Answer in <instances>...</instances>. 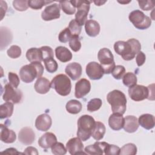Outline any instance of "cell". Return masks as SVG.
<instances>
[{
  "label": "cell",
  "mask_w": 155,
  "mask_h": 155,
  "mask_svg": "<svg viewBox=\"0 0 155 155\" xmlns=\"http://www.w3.org/2000/svg\"><path fill=\"white\" fill-rule=\"evenodd\" d=\"M65 71L73 81H76L81 77L82 72V68L79 63L71 62L66 66Z\"/></svg>",
  "instance_id": "obj_17"
},
{
  "label": "cell",
  "mask_w": 155,
  "mask_h": 155,
  "mask_svg": "<svg viewBox=\"0 0 155 155\" xmlns=\"http://www.w3.org/2000/svg\"><path fill=\"white\" fill-rule=\"evenodd\" d=\"M51 152L55 155H64L67 153V149L61 142H56L51 147Z\"/></svg>",
  "instance_id": "obj_37"
},
{
  "label": "cell",
  "mask_w": 155,
  "mask_h": 155,
  "mask_svg": "<svg viewBox=\"0 0 155 155\" xmlns=\"http://www.w3.org/2000/svg\"><path fill=\"white\" fill-rule=\"evenodd\" d=\"M7 3L3 1H1V19L3 18L4 15L5 14V12L7 11Z\"/></svg>",
  "instance_id": "obj_51"
},
{
  "label": "cell",
  "mask_w": 155,
  "mask_h": 155,
  "mask_svg": "<svg viewBox=\"0 0 155 155\" xmlns=\"http://www.w3.org/2000/svg\"><path fill=\"white\" fill-rule=\"evenodd\" d=\"M125 67L122 65H118L114 67V68H113L111 72V74L114 79L119 80L123 78L124 75L125 74Z\"/></svg>",
  "instance_id": "obj_40"
},
{
  "label": "cell",
  "mask_w": 155,
  "mask_h": 155,
  "mask_svg": "<svg viewBox=\"0 0 155 155\" xmlns=\"http://www.w3.org/2000/svg\"><path fill=\"white\" fill-rule=\"evenodd\" d=\"M136 153L137 147L132 143H127L120 148L119 154L120 155H134Z\"/></svg>",
  "instance_id": "obj_33"
},
{
  "label": "cell",
  "mask_w": 155,
  "mask_h": 155,
  "mask_svg": "<svg viewBox=\"0 0 155 155\" xmlns=\"http://www.w3.org/2000/svg\"><path fill=\"white\" fill-rule=\"evenodd\" d=\"M35 139V134L33 130L28 127L22 128L18 134L19 141L24 145H31Z\"/></svg>",
  "instance_id": "obj_15"
},
{
  "label": "cell",
  "mask_w": 155,
  "mask_h": 155,
  "mask_svg": "<svg viewBox=\"0 0 155 155\" xmlns=\"http://www.w3.org/2000/svg\"><path fill=\"white\" fill-rule=\"evenodd\" d=\"M130 2H131V1H118V2L121 3V4H127V3H129Z\"/></svg>",
  "instance_id": "obj_54"
},
{
  "label": "cell",
  "mask_w": 155,
  "mask_h": 155,
  "mask_svg": "<svg viewBox=\"0 0 155 155\" xmlns=\"http://www.w3.org/2000/svg\"><path fill=\"white\" fill-rule=\"evenodd\" d=\"M148 89V99L153 101L154 99V84L150 85L147 87Z\"/></svg>",
  "instance_id": "obj_50"
},
{
  "label": "cell",
  "mask_w": 155,
  "mask_h": 155,
  "mask_svg": "<svg viewBox=\"0 0 155 155\" xmlns=\"http://www.w3.org/2000/svg\"><path fill=\"white\" fill-rule=\"evenodd\" d=\"M139 127L137 118L134 116H127L124 118L123 128L126 132L132 133L137 131Z\"/></svg>",
  "instance_id": "obj_22"
},
{
  "label": "cell",
  "mask_w": 155,
  "mask_h": 155,
  "mask_svg": "<svg viewBox=\"0 0 155 155\" xmlns=\"http://www.w3.org/2000/svg\"><path fill=\"white\" fill-rule=\"evenodd\" d=\"M69 46L74 52L78 51L81 48V44L79 39V36H73L69 41Z\"/></svg>",
  "instance_id": "obj_42"
},
{
  "label": "cell",
  "mask_w": 155,
  "mask_h": 155,
  "mask_svg": "<svg viewBox=\"0 0 155 155\" xmlns=\"http://www.w3.org/2000/svg\"><path fill=\"white\" fill-rule=\"evenodd\" d=\"M97 58L104 70V74L111 73L116 66L111 51L107 48H103L99 51Z\"/></svg>",
  "instance_id": "obj_6"
},
{
  "label": "cell",
  "mask_w": 155,
  "mask_h": 155,
  "mask_svg": "<svg viewBox=\"0 0 155 155\" xmlns=\"http://www.w3.org/2000/svg\"><path fill=\"white\" fill-rule=\"evenodd\" d=\"M53 1H41V0H34V1H28V5L31 8L34 10L41 9L43 6L47 5V4L51 3Z\"/></svg>",
  "instance_id": "obj_38"
},
{
  "label": "cell",
  "mask_w": 155,
  "mask_h": 155,
  "mask_svg": "<svg viewBox=\"0 0 155 155\" xmlns=\"http://www.w3.org/2000/svg\"><path fill=\"white\" fill-rule=\"evenodd\" d=\"M86 74L91 80H99L103 77L104 71L101 64L93 61L87 65Z\"/></svg>",
  "instance_id": "obj_11"
},
{
  "label": "cell",
  "mask_w": 155,
  "mask_h": 155,
  "mask_svg": "<svg viewBox=\"0 0 155 155\" xmlns=\"http://www.w3.org/2000/svg\"><path fill=\"white\" fill-rule=\"evenodd\" d=\"M7 55L13 59H16L19 58L21 54V48L16 45H12L7 51Z\"/></svg>",
  "instance_id": "obj_39"
},
{
  "label": "cell",
  "mask_w": 155,
  "mask_h": 155,
  "mask_svg": "<svg viewBox=\"0 0 155 155\" xmlns=\"http://www.w3.org/2000/svg\"><path fill=\"white\" fill-rule=\"evenodd\" d=\"M140 48L141 45L139 41L134 38L130 39L127 42L119 41L114 44L115 52L125 61H130L134 58Z\"/></svg>",
  "instance_id": "obj_1"
},
{
  "label": "cell",
  "mask_w": 155,
  "mask_h": 155,
  "mask_svg": "<svg viewBox=\"0 0 155 155\" xmlns=\"http://www.w3.org/2000/svg\"><path fill=\"white\" fill-rule=\"evenodd\" d=\"M9 84L15 88H17L19 85L20 81L18 76L13 72H9L8 74Z\"/></svg>",
  "instance_id": "obj_44"
},
{
  "label": "cell",
  "mask_w": 155,
  "mask_h": 155,
  "mask_svg": "<svg viewBox=\"0 0 155 155\" xmlns=\"http://www.w3.org/2000/svg\"><path fill=\"white\" fill-rule=\"evenodd\" d=\"M2 153H5V154H21L20 153L17 151V150L14 148H7L6 149L5 151H2Z\"/></svg>",
  "instance_id": "obj_52"
},
{
  "label": "cell",
  "mask_w": 155,
  "mask_h": 155,
  "mask_svg": "<svg viewBox=\"0 0 155 155\" xmlns=\"http://www.w3.org/2000/svg\"><path fill=\"white\" fill-rule=\"evenodd\" d=\"M59 6L62 11L69 15H73L76 12V8L71 3L70 1H60Z\"/></svg>",
  "instance_id": "obj_32"
},
{
  "label": "cell",
  "mask_w": 155,
  "mask_h": 155,
  "mask_svg": "<svg viewBox=\"0 0 155 155\" xmlns=\"http://www.w3.org/2000/svg\"><path fill=\"white\" fill-rule=\"evenodd\" d=\"M40 48L42 51L43 61L44 59H48V58H54L53 51L52 48L50 47L42 46Z\"/></svg>",
  "instance_id": "obj_45"
},
{
  "label": "cell",
  "mask_w": 155,
  "mask_h": 155,
  "mask_svg": "<svg viewBox=\"0 0 155 155\" xmlns=\"http://www.w3.org/2000/svg\"><path fill=\"white\" fill-rule=\"evenodd\" d=\"M66 149L70 154H85L83 152L84 145L82 140L78 137H73L70 139L66 143Z\"/></svg>",
  "instance_id": "obj_14"
},
{
  "label": "cell",
  "mask_w": 155,
  "mask_h": 155,
  "mask_svg": "<svg viewBox=\"0 0 155 155\" xmlns=\"http://www.w3.org/2000/svg\"><path fill=\"white\" fill-rule=\"evenodd\" d=\"M102 101L99 98H94L89 101L87 104V110L90 112H93L98 110L102 106Z\"/></svg>",
  "instance_id": "obj_35"
},
{
  "label": "cell",
  "mask_w": 155,
  "mask_h": 155,
  "mask_svg": "<svg viewBox=\"0 0 155 155\" xmlns=\"http://www.w3.org/2000/svg\"><path fill=\"white\" fill-rule=\"evenodd\" d=\"M60 6L56 3L47 6L42 12V19L45 21L58 19L60 17Z\"/></svg>",
  "instance_id": "obj_12"
},
{
  "label": "cell",
  "mask_w": 155,
  "mask_h": 155,
  "mask_svg": "<svg viewBox=\"0 0 155 155\" xmlns=\"http://www.w3.org/2000/svg\"><path fill=\"white\" fill-rule=\"evenodd\" d=\"M85 30L89 36L95 37L97 36L100 32V25L95 20H87L85 23Z\"/></svg>",
  "instance_id": "obj_23"
},
{
  "label": "cell",
  "mask_w": 155,
  "mask_h": 155,
  "mask_svg": "<svg viewBox=\"0 0 155 155\" xmlns=\"http://www.w3.org/2000/svg\"><path fill=\"white\" fill-rule=\"evenodd\" d=\"M82 104L81 103L75 99H72L69 101L67 104L65 106L66 110L71 114H76L79 113L81 110H82Z\"/></svg>",
  "instance_id": "obj_30"
},
{
  "label": "cell",
  "mask_w": 155,
  "mask_h": 155,
  "mask_svg": "<svg viewBox=\"0 0 155 155\" xmlns=\"http://www.w3.org/2000/svg\"><path fill=\"white\" fill-rule=\"evenodd\" d=\"M56 142H57V138L55 134L50 132L45 133L38 140L39 145L45 149L51 148Z\"/></svg>",
  "instance_id": "obj_19"
},
{
  "label": "cell",
  "mask_w": 155,
  "mask_h": 155,
  "mask_svg": "<svg viewBox=\"0 0 155 155\" xmlns=\"http://www.w3.org/2000/svg\"><path fill=\"white\" fill-rule=\"evenodd\" d=\"M43 61L44 62L45 67L48 73H53L58 70V64L57 62L54 59V58H48L44 59Z\"/></svg>",
  "instance_id": "obj_34"
},
{
  "label": "cell",
  "mask_w": 155,
  "mask_h": 155,
  "mask_svg": "<svg viewBox=\"0 0 155 155\" xmlns=\"http://www.w3.org/2000/svg\"><path fill=\"white\" fill-rule=\"evenodd\" d=\"M68 28L73 36H79L81 32V26L76 21L75 19L70 21Z\"/></svg>",
  "instance_id": "obj_36"
},
{
  "label": "cell",
  "mask_w": 155,
  "mask_h": 155,
  "mask_svg": "<svg viewBox=\"0 0 155 155\" xmlns=\"http://www.w3.org/2000/svg\"><path fill=\"white\" fill-rule=\"evenodd\" d=\"M13 103L6 102L0 106V118L5 119L12 116L13 112Z\"/></svg>",
  "instance_id": "obj_29"
},
{
  "label": "cell",
  "mask_w": 155,
  "mask_h": 155,
  "mask_svg": "<svg viewBox=\"0 0 155 155\" xmlns=\"http://www.w3.org/2000/svg\"><path fill=\"white\" fill-rule=\"evenodd\" d=\"M55 54L58 60L62 62L70 61L72 58V53L65 47L59 46L55 48Z\"/></svg>",
  "instance_id": "obj_26"
},
{
  "label": "cell",
  "mask_w": 155,
  "mask_h": 155,
  "mask_svg": "<svg viewBox=\"0 0 155 155\" xmlns=\"http://www.w3.org/2000/svg\"><path fill=\"white\" fill-rule=\"evenodd\" d=\"M123 114L119 113H113L108 119L110 127L115 131H118L123 128L124 124V117Z\"/></svg>",
  "instance_id": "obj_20"
},
{
  "label": "cell",
  "mask_w": 155,
  "mask_h": 155,
  "mask_svg": "<svg viewBox=\"0 0 155 155\" xmlns=\"http://www.w3.org/2000/svg\"><path fill=\"white\" fill-rule=\"evenodd\" d=\"M108 143L105 142H96L93 145H90L85 148L86 154L92 155H102L107 148Z\"/></svg>",
  "instance_id": "obj_18"
},
{
  "label": "cell",
  "mask_w": 155,
  "mask_h": 155,
  "mask_svg": "<svg viewBox=\"0 0 155 155\" xmlns=\"http://www.w3.org/2000/svg\"><path fill=\"white\" fill-rule=\"evenodd\" d=\"M51 88L55 90L56 93L61 96H66L71 91V84L70 79L64 74L56 75L51 80Z\"/></svg>",
  "instance_id": "obj_5"
},
{
  "label": "cell",
  "mask_w": 155,
  "mask_h": 155,
  "mask_svg": "<svg viewBox=\"0 0 155 155\" xmlns=\"http://www.w3.org/2000/svg\"><path fill=\"white\" fill-rule=\"evenodd\" d=\"M1 140L6 143H11L15 141L16 139V133L8 129L5 125L1 124Z\"/></svg>",
  "instance_id": "obj_24"
},
{
  "label": "cell",
  "mask_w": 155,
  "mask_h": 155,
  "mask_svg": "<svg viewBox=\"0 0 155 155\" xmlns=\"http://www.w3.org/2000/svg\"><path fill=\"white\" fill-rule=\"evenodd\" d=\"M52 120L51 117L47 114L39 115L35 120L36 128L41 131H47L51 127Z\"/></svg>",
  "instance_id": "obj_16"
},
{
  "label": "cell",
  "mask_w": 155,
  "mask_h": 155,
  "mask_svg": "<svg viewBox=\"0 0 155 155\" xmlns=\"http://www.w3.org/2000/svg\"><path fill=\"white\" fill-rule=\"evenodd\" d=\"M13 7L18 11H20V12L25 11L28 7V1L15 0V1H13Z\"/></svg>",
  "instance_id": "obj_43"
},
{
  "label": "cell",
  "mask_w": 155,
  "mask_h": 155,
  "mask_svg": "<svg viewBox=\"0 0 155 155\" xmlns=\"http://www.w3.org/2000/svg\"><path fill=\"white\" fill-rule=\"evenodd\" d=\"M128 94L130 98L134 101H141L148 98V89L147 87L141 85H134L129 88Z\"/></svg>",
  "instance_id": "obj_10"
},
{
  "label": "cell",
  "mask_w": 155,
  "mask_h": 155,
  "mask_svg": "<svg viewBox=\"0 0 155 155\" xmlns=\"http://www.w3.org/2000/svg\"><path fill=\"white\" fill-rule=\"evenodd\" d=\"M137 77L136 74L132 72L126 73L122 78L123 84L128 87L134 86L137 83Z\"/></svg>",
  "instance_id": "obj_31"
},
{
  "label": "cell",
  "mask_w": 155,
  "mask_h": 155,
  "mask_svg": "<svg viewBox=\"0 0 155 155\" xmlns=\"http://www.w3.org/2000/svg\"><path fill=\"white\" fill-rule=\"evenodd\" d=\"M34 88L35 91L39 94H46L51 88L50 82L44 77H41L36 80Z\"/></svg>",
  "instance_id": "obj_21"
},
{
  "label": "cell",
  "mask_w": 155,
  "mask_h": 155,
  "mask_svg": "<svg viewBox=\"0 0 155 155\" xmlns=\"http://www.w3.org/2000/svg\"><path fill=\"white\" fill-rule=\"evenodd\" d=\"M44 73V67L39 62H31L22 66L19 70V76L25 83L33 82L35 78H41Z\"/></svg>",
  "instance_id": "obj_2"
},
{
  "label": "cell",
  "mask_w": 155,
  "mask_h": 155,
  "mask_svg": "<svg viewBox=\"0 0 155 155\" xmlns=\"http://www.w3.org/2000/svg\"><path fill=\"white\" fill-rule=\"evenodd\" d=\"M138 123L142 127L146 130H151L154 128L155 119L153 115L150 114H143L139 116Z\"/></svg>",
  "instance_id": "obj_25"
},
{
  "label": "cell",
  "mask_w": 155,
  "mask_h": 155,
  "mask_svg": "<svg viewBox=\"0 0 155 155\" xmlns=\"http://www.w3.org/2000/svg\"><path fill=\"white\" fill-rule=\"evenodd\" d=\"M120 148L115 145L108 144L106 150L104 151V154L106 155H116L119 154Z\"/></svg>",
  "instance_id": "obj_46"
},
{
  "label": "cell",
  "mask_w": 155,
  "mask_h": 155,
  "mask_svg": "<svg viewBox=\"0 0 155 155\" xmlns=\"http://www.w3.org/2000/svg\"><path fill=\"white\" fill-rule=\"evenodd\" d=\"M107 1H94V3L96 4V5H97V6H99V5H103L104 3H105Z\"/></svg>",
  "instance_id": "obj_53"
},
{
  "label": "cell",
  "mask_w": 155,
  "mask_h": 155,
  "mask_svg": "<svg viewBox=\"0 0 155 155\" xmlns=\"http://www.w3.org/2000/svg\"><path fill=\"white\" fill-rule=\"evenodd\" d=\"M106 128L104 124L101 122H95L94 128L91 133V136L96 140H101L105 133Z\"/></svg>",
  "instance_id": "obj_28"
},
{
  "label": "cell",
  "mask_w": 155,
  "mask_h": 155,
  "mask_svg": "<svg viewBox=\"0 0 155 155\" xmlns=\"http://www.w3.org/2000/svg\"><path fill=\"white\" fill-rule=\"evenodd\" d=\"M107 100L110 104L113 113L124 114L127 109V98L123 92L114 90L108 93Z\"/></svg>",
  "instance_id": "obj_3"
},
{
  "label": "cell",
  "mask_w": 155,
  "mask_h": 155,
  "mask_svg": "<svg viewBox=\"0 0 155 155\" xmlns=\"http://www.w3.org/2000/svg\"><path fill=\"white\" fill-rule=\"evenodd\" d=\"M94 124L95 120L92 116L87 114L81 116L78 120V137L82 141L89 139Z\"/></svg>",
  "instance_id": "obj_4"
},
{
  "label": "cell",
  "mask_w": 155,
  "mask_h": 155,
  "mask_svg": "<svg viewBox=\"0 0 155 155\" xmlns=\"http://www.w3.org/2000/svg\"><path fill=\"white\" fill-rule=\"evenodd\" d=\"M72 37H73V35H71L70 30L68 29V27H67L59 33L58 39L61 42L66 43L68 41L69 42V41Z\"/></svg>",
  "instance_id": "obj_41"
},
{
  "label": "cell",
  "mask_w": 155,
  "mask_h": 155,
  "mask_svg": "<svg viewBox=\"0 0 155 155\" xmlns=\"http://www.w3.org/2000/svg\"><path fill=\"white\" fill-rule=\"evenodd\" d=\"M145 59H146V56H145V54L143 53V52L140 51L137 53V55L136 57V61L137 66L139 67L142 66L145 63Z\"/></svg>",
  "instance_id": "obj_48"
},
{
  "label": "cell",
  "mask_w": 155,
  "mask_h": 155,
  "mask_svg": "<svg viewBox=\"0 0 155 155\" xmlns=\"http://www.w3.org/2000/svg\"><path fill=\"white\" fill-rule=\"evenodd\" d=\"M91 90L90 81L85 78L79 80L75 85L74 95L76 98L80 99L86 96Z\"/></svg>",
  "instance_id": "obj_13"
},
{
  "label": "cell",
  "mask_w": 155,
  "mask_h": 155,
  "mask_svg": "<svg viewBox=\"0 0 155 155\" xmlns=\"http://www.w3.org/2000/svg\"><path fill=\"white\" fill-rule=\"evenodd\" d=\"M23 154H36L38 155V152L36 148L33 147H28L27 148H25V150H24Z\"/></svg>",
  "instance_id": "obj_49"
},
{
  "label": "cell",
  "mask_w": 155,
  "mask_h": 155,
  "mask_svg": "<svg viewBox=\"0 0 155 155\" xmlns=\"http://www.w3.org/2000/svg\"><path fill=\"white\" fill-rule=\"evenodd\" d=\"M70 2L75 8H78V11L75 15V20L82 27L87 21L91 1L76 0L70 1Z\"/></svg>",
  "instance_id": "obj_8"
},
{
  "label": "cell",
  "mask_w": 155,
  "mask_h": 155,
  "mask_svg": "<svg viewBox=\"0 0 155 155\" xmlns=\"http://www.w3.org/2000/svg\"><path fill=\"white\" fill-rule=\"evenodd\" d=\"M22 97V93L20 90L15 88L10 84L4 86V91L2 99L5 102H12L13 104H18L21 102Z\"/></svg>",
  "instance_id": "obj_9"
},
{
  "label": "cell",
  "mask_w": 155,
  "mask_h": 155,
  "mask_svg": "<svg viewBox=\"0 0 155 155\" xmlns=\"http://www.w3.org/2000/svg\"><path fill=\"white\" fill-rule=\"evenodd\" d=\"M26 58L27 60L31 62L43 61L42 53L41 48H29L26 52Z\"/></svg>",
  "instance_id": "obj_27"
},
{
  "label": "cell",
  "mask_w": 155,
  "mask_h": 155,
  "mask_svg": "<svg viewBox=\"0 0 155 155\" xmlns=\"http://www.w3.org/2000/svg\"><path fill=\"white\" fill-rule=\"evenodd\" d=\"M139 7L143 10H150L154 7V2L152 1H137Z\"/></svg>",
  "instance_id": "obj_47"
},
{
  "label": "cell",
  "mask_w": 155,
  "mask_h": 155,
  "mask_svg": "<svg viewBox=\"0 0 155 155\" xmlns=\"http://www.w3.org/2000/svg\"><path fill=\"white\" fill-rule=\"evenodd\" d=\"M130 21L139 30H145L151 24V20L142 11L135 10L132 11L128 16Z\"/></svg>",
  "instance_id": "obj_7"
}]
</instances>
